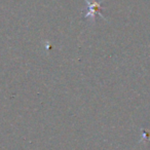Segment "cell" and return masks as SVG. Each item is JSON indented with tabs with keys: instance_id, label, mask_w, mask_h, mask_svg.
<instances>
[{
	"instance_id": "cell-1",
	"label": "cell",
	"mask_w": 150,
	"mask_h": 150,
	"mask_svg": "<svg viewBox=\"0 0 150 150\" xmlns=\"http://www.w3.org/2000/svg\"><path fill=\"white\" fill-rule=\"evenodd\" d=\"M86 3L88 4V11L86 13V16L84 17L86 19H91V20H94L95 19V16L97 13L99 15H102L101 13V2H102V0H84Z\"/></svg>"
}]
</instances>
